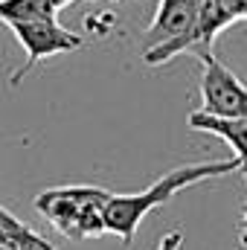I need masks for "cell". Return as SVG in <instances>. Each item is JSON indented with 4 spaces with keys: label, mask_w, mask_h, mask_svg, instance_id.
Here are the masks:
<instances>
[{
    "label": "cell",
    "mask_w": 247,
    "mask_h": 250,
    "mask_svg": "<svg viewBox=\"0 0 247 250\" xmlns=\"http://www.w3.org/2000/svg\"><path fill=\"white\" fill-rule=\"evenodd\" d=\"M242 169V160H212V163H192V166H178L172 172H166L160 181H154L143 192H128V195H111L108 207H105V224L108 233L120 236L125 245L134 242L143 218L154 209H160L169 198H175L178 192L204 184V181H215L224 175H233Z\"/></svg>",
    "instance_id": "6da1fadb"
},
{
    "label": "cell",
    "mask_w": 247,
    "mask_h": 250,
    "mask_svg": "<svg viewBox=\"0 0 247 250\" xmlns=\"http://www.w3.org/2000/svg\"><path fill=\"white\" fill-rule=\"evenodd\" d=\"M0 224L6 230V236L18 245V250H56L44 236H38L35 230H29L23 221H18L15 215H9L3 207H0Z\"/></svg>",
    "instance_id": "52a82bcc"
},
{
    "label": "cell",
    "mask_w": 247,
    "mask_h": 250,
    "mask_svg": "<svg viewBox=\"0 0 247 250\" xmlns=\"http://www.w3.org/2000/svg\"><path fill=\"white\" fill-rule=\"evenodd\" d=\"M114 192L99 187H53L35 195V209L70 242H84L108 233L105 207Z\"/></svg>",
    "instance_id": "7a4b0ae2"
},
{
    "label": "cell",
    "mask_w": 247,
    "mask_h": 250,
    "mask_svg": "<svg viewBox=\"0 0 247 250\" xmlns=\"http://www.w3.org/2000/svg\"><path fill=\"white\" fill-rule=\"evenodd\" d=\"M0 250H18V245H15L9 236H6V239H0Z\"/></svg>",
    "instance_id": "9c48e42d"
},
{
    "label": "cell",
    "mask_w": 247,
    "mask_h": 250,
    "mask_svg": "<svg viewBox=\"0 0 247 250\" xmlns=\"http://www.w3.org/2000/svg\"><path fill=\"white\" fill-rule=\"evenodd\" d=\"M186 123L195 131H206V134L221 137L233 148V154L242 160V169L247 172V117H215L206 111H192Z\"/></svg>",
    "instance_id": "5b68a950"
},
{
    "label": "cell",
    "mask_w": 247,
    "mask_h": 250,
    "mask_svg": "<svg viewBox=\"0 0 247 250\" xmlns=\"http://www.w3.org/2000/svg\"><path fill=\"white\" fill-rule=\"evenodd\" d=\"M50 3H53V9H56V12H62V9H67L73 0H50Z\"/></svg>",
    "instance_id": "30bf717a"
},
{
    "label": "cell",
    "mask_w": 247,
    "mask_h": 250,
    "mask_svg": "<svg viewBox=\"0 0 247 250\" xmlns=\"http://www.w3.org/2000/svg\"><path fill=\"white\" fill-rule=\"evenodd\" d=\"M181 245H184V233L172 230V233H166V236L160 239V245H157V250H181Z\"/></svg>",
    "instance_id": "ba28073f"
},
{
    "label": "cell",
    "mask_w": 247,
    "mask_h": 250,
    "mask_svg": "<svg viewBox=\"0 0 247 250\" xmlns=\"http://www.w3.org/2000/svg\"><path fill=\"white\" fill-rule=\"evenodd\" d=\"M247 175V172H245ZM245 239H247V204H245Z\"/></svg>",
    "instance_id": "8fae6325"
},
{
    "label": "cell",
    "mask_w": 247,
    "mask_h": 250,
    "mask_svg": "<svg viewBox=\"0 0 247 250\" xmlns=\"http://www.w3.org/2000/svg\"><path fill=\"white\" fill-rule=\"evenodd\" d=\"M201 111L215 117H247V87L209 50L201 53Z\"/></svg>",
    "instance_id": "277c9868"
},
{
    "label": "cell",
    "mask_w": 247,
    "mask_h": 250,
    "mask_svg": "<svg viewBox=\"0 0 247 250\" xmlns=\"http://www.w3.org/2000/svg\"><path fill=\"white\" fill-rule=\"evenodd\" d=\"M90 3H93V0H90Z\"/></svg>",
    "instance_id": "7c38bea8"
},
{
    "label": "cell",
    "mask_w": 247,
    "mask_h": 250,
    "mask_svg": "<svg viewBox=\"0 0 247 250\" xmlns=\"http://www.w3.org/2000/svg\"><path fill=\"white\" fill-rule=\"evenodd\" d=\"M38 18H56L50 0H0V21L6 26L18 21H38Z\"/></svg>",
    "instance_id": "8992f818"
},
{
    "label": "cell",
    "mask_w": 247,
    "mask_h": 250,
    "mask_svg": "<svg viewBox=\"0 0 247 250\" xmlns=\"http://www.w3.org/2000/svg\"><path fill=\"white\" fill-rule=\"evenodd\" d=\"M9 32L18 38L21 50H23V64L9 76V87H18L32 70L35 64H41L50 56H64L73 50L84 47V38L79 32H70L67 26H62L56 18H38V21H18L9 23Z\"/></svg>",
    "instance_id": "3957f363"
}]
</instances>
